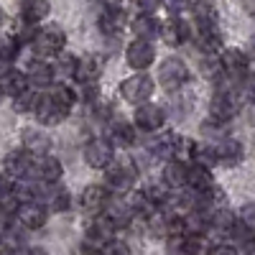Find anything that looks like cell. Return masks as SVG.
<instances>
[{
    "label": "cell",
    "instance_id": "1",
    "mask_svg": "<svg viewBox=\"0 0 255 255\" xmlns=\"http://www.w3.org/2000/svg\"><path fill=\"white\" fill-rule=\"evenodd\" d=\"M77 102V95L74 90L69 87L67 82H59V84H51L44 92H38V100H36V108L31 115H36V120L41 125H59L64 118H67Z\"/></svg>",
    "mask_w": 255,
    "mask_h": 255
},
{
    "label": "cell",
    "instance_id": "2",
    "mask_svg": "<svg viewBox=\"0 0 255 255\" xmlns=\"http://www.w3.org/2000/svg\"><path fill=\"white\" fill-rule=\"evenodd\" d=\"M138 179V168L133 158H113L108 166H105V181H108V189L120 191V194H128L133 189Z\"/></svg>",
    "mask_w": 255,
    "mask_h": 255
},
{
    "label": "cell",
    "instance_id": "3",
    "mask_svg": "<svg viewBox=\"0 0 255 255\" xmlns=\"http://www.w3.org/2000/svg\"><path fill=\"white\" fill-rule=\"evenodd\" d=\"M31 46L38 56H56L59 51H64L67 46V36L59 26H44V28H36L31 36Z\"/></svg>",
    "mask_w": 255,
    "mask_h": 255
},
{
    "label": "cell",
    "instance_id": "4",
    "mask_svg": "<svg viewBox=\"0 0 255 255\" xmlns=\"http://www.w3.org/2000/svg\"><path fill=\"white\" fill-rule=\"evenodd\" d=\"M158 82H161V87H163L166 92L181 90L184 84L189 82V69H186V64H184L181 59H176V56L166 59V61L161 64V69H158Z\"/></svg>",
    "mask_w": 255,
    "mask_h": 255
},
{
    "label": "cell",
    "instance_id": "5",
    "mask_svg": "<svg viewBox=\"0 0 255 255\" xmlns=\"http://www.w3.org/2000/svg\"><path fill=\"white\" fill-rule=\"evenodd\" d=\"M120 95L125 102L130 105H140V102H148L153 95V79L148 74H133L128 77L123 84H120Z\"/></svg>",
    "mask_w": 255,
    "mask_h": 255
},
{
    "label": "cell",
    "instance_id": "6",
    "mask_svg": "<svg viewBox=\"0 0 255 255\" xmlns=\"http://www.w3.org/2000/svg\"><path fill=\"white\" fill-rule=\"evenodd\" d=\"M238 97H235V92H232L230 87H220L217 92H215V97H212V102H209V115H212V120H217V123H230L232 118L238 115Z\"/></svg>",
    "mask_w": 255,
    "mask_h": 255
},
{
    "label": "cell",
    "instance_id": "7",
    "mask_svg": "<svg viewBox=\"0 0 255 255\" xmlns=\"http://www.w3.org/2000/svg\"><path fill=\"white\" fill-rule=\"evenodd\" d=\"M115 158V145L110 138H92L84 145V163L90 168H105Z\"/></svg>",
    "mask_w": 255,
    "mask_h": 255
},
{
    "label": "cell",
    "instance_id": "8",
    "mask_svg": "<svg viewBox=\"0 0 255 255\" xmlns=\"http://www.w3.org/2000/svg\"><path fill=\"white\" fill-rule=\"evenodd\" d=\"M133 120H135V128H140L143 133H156V130H161V128H163L166 115H163V110L158 108V105H153L151 100H148V102L135 105Z\"/></svg>",
    "mask_w": 255,
    "mask_h": 255
},
{
    "label": "cell",
    "instance_id": "9",
    "mask_svg": "<svg viewBox=\"0 0 255 255\" xmlns=\"http://www.w3.org/2000/svg\"><path fill=\"white\" fill-rule=\"evenodd\" d=\"M15 217H18L20 227H26V230H41V227L46 225V220H49V209L41 204L38 199H28V202H20Z\"/></svg>",
    "mask_w": 255,
    "mask_h": 255
},
{
    "label": "cell",
    "instance_id": "10",
    "mask_svg": "<svg viewBox=\"0 0 255 255\" xmlns=\"http://www.w3.org/2000/svg\"><path fill=\"white\" fill-rule=\"evenodd\" d=\"M156 59V49L148 38H135L133 44H128V51H125V61L130 64L135 72H143L153 64Z\"/></svg>",
    "mask_w": 255,
    "mask_h": 255
},
{
    "label": "cell",
    "instance_id": "11",
    "mask_svg": "<svg viewBox=\"0 0 255 255\" xmlns=\"http://www.w3.org/2000/svg\"><path fill=\"white\" fill-rule=\"evenodd\" d=\"M33 161H36V156L28 153L26 148L23 151H15L5 158V174L13 181H28V179H33Z\"/></svg>",
    "mask_w": 255,
    "mask_h": 255
},
{
    "label": "cell",
    "instance_id": "12",
    "mask_svg": "<svg viewBox=\"0 0 255 255\" xmlns=\"http://www.w3.org/2000/svg\"><path fill=\"white\" fill-rule=\"evenodd\" d=\"M64 174L61 168V161L51 153H44V156H36L33 161V179H38L41 184H59Z\"/></svg>",
    "mask_w": 255,
    "mask_h": 255
},
{
    "label": "cell",
    "instance_id": "13",
    "mask_svg": "<svg viewBox=\"0 0 255 255\" xmlns=\"http://www.w3.org/2000/svg\"><path fill=\"white\" fill-rule=\"evenodd\" d=\"M26 77H28V84H31V87L46 90V87H51L54 79H56V74H54V64H49L46 59H36V61L28 64Z\"/></svg>",
    "mask_w": 255,
    "mask_h": 255
},
{
    "label": "cell",
    "instance_id": "14",
    "mask_svg": "<svg viewBox=\"0 0 255 255\" xmlns=\"http://www.w3.org/2000/svg\"><path fill=\"white\" fill-rule=\"evenodd\" d=\"M108 202H110V189L108 186L95 184V186H87L82 191V209L87 212V215H100V212L108 207Z\"/></svg>",
    "mask_w": 255,
    "mask_h": 255
},
{
    "label": "cell",
    "instance_id": "15",
    "mask_svg": "<svg viewBox=\"0 0 255 255\" xmlns=\"http://www.w3.org/2000/svg\"><path fill=\"white\" fill-rule=\"evenodd\" d=\"M220 69L227 77H243L248 72V54L240 49H225L220 54Z\"/></svg>",
    "mask_w": 255,
    "mask_h": 255
},
{
    "label": "cell",
    "instance_id": "16",
    "mask_svg": "<svg viewBox=\"0 0 255 255\" xmlns=\"http://www.w3.org/2000/svg\"><path fill=\"white\" fill-rule=\"evenodd\" d=\"M186 186L191 191H197V194H202V191L215 186V179H212V174H209V166L197 163V161L191 166H186Z\"/></svg>",
    "mask_w": 255,
    "mask_h": 255
},
{
    "label": "cell",
    "instance_id": "17",
    "mask_svg": "<svg viewBox=\"0 0 255 255\" xmlns=\"http://www.w3.org/2000/svg\"><path fill=\"white\" fill-rule=\"evenodd\" d=\"M161 36H163V41L168 46H181V44L189 41L191 31H189V26L184 23L179 15H174V18H168L166 23L161 26Z\"/></svg>",
    "mask_w": 255,
    "mask_h": 255
},
{
    "label": "cell",
    "instance_id": "18",
    "mask_svg": "<svg viewBox=\"0 0 255 255\" xmlns=\"http://www.w3.org/2000/svg\"><path fill=\"white\" fill-rule=\"evenodd\" d=\"M215 151H217V163L225 166H235L243 161V143L235 138H220V143H215Z\"/></svg>",
    "mask_w": 255,
    "mask_h": 255
},
{
    "label": "cell",
    "instance_id": "19",
    "mask_svg": "<svg viewBox=\"0 0 255 255\" xmlns=\"http://www.w3.org/2000/svg\"><path fill=\"white\" fill-rule=\"evenodd\" d=\"M105 215L110 217V222L118 227V230H123V227H128L133 222V217H135V212H133V207L128 204V199H118V202H108V207L102 209Z\"/></svg>",
    "mask_w": 255,
    "mask_h": 255
},
{
    "label": "cell",
    "instance_id": "20",
    "mask_svg": "<svg viewBox=\"0 0 255 255\" xmlns=\"http://www.w3.org/2000/svg\"><path fill=\"white\" fill-rule=\"evenodd\" d=\"M28 87V77L26 72H20V69H5L3 74H0V92L8 95V97H15L20 95Z\"/></svg>",
    "mask_w": 255,
    "mask_h": 255
},
{
    "label": "cell",
    "instance_id": "21",
    "mask_svg": "<svg viewBox=\"0 0 255 255\" xmlns=\"http://www.w3.org/2000/svg\"><path fill=\"white\" fill-rule=\"evenodd\" d=\"M135 38H148V41H153L161 36V23H158V18L153 13H140L133 23H130Z\"/></svg>",
    "mask_w": 255,
    "mask_h": 255
},
{
    "label": "cell",
    "instance_id": "22",
    "mask_svg": "<svg viewBox=\"0 0 255 255\" xmlns=\"http://www.w3.org/2000/svg\"><path fill=\"white\" fill-rule=\"evenodd\" d=\"M49 10H51L49 0H23V5H20V20L28 26H36L49 15Z\"/></svg>",
    "mask_w": 255,
    "mask_h": 255
},
{
    "label": "cell",
    "instance_id": "23",
    "mask_svg": "<svg viewBox=\"0 0 255 255\" xmlns=\"http://www.w3.org/2000/svg\"><path fill=\"white\" fill-rule=\"evenodd\" d=\"M44 199H41V204H44L49 212H64L69 209V191L61 189L56 184H44Z\"/></svg>",
    "mask_w": 255,
    "mask_h": 255
},
{
    "label": "cell",
    "instance_id": "24",
    "mask_svg": "<svg viewBox=\"0 0 255 255\" xmlns=\"http://www.w3.org/2000/svg\"><path fill=\"white\" fill-rule=\"evenodd\" d=\"M163 186L166 189H184L186 186V163L179 158H168L163 168Z\"/></svg>",
    "mask_w": 255,
    "mask_h": 255
},
{
    "label": "cell",
    "instance_id": "25",
    "mask_svg": "<svg viewBox=\"0 0 255 255\" xmlns=\"http://www.w3.org/2000/svg\"><path fill=\"white\" fill-rule=\"evenodd\" d=\"M194 38H197V46H199L202 54H207V56H217V51H220V46H222V44H220L217 26H212V28H197Z\"/></svg>",
    "mask_w": 255,
    "mask_h": 255
},
{
    "label": "cell",
    "instance_id": "26",
    "mask_svg": "<svg viewBox=\"0 0 255 255\" xmlns=\"http://www.w3.org/2000/svg\"><path fill=\"white\" fill-rule=\"evenodd\" d=\"M110 140H113V145H125V148L133 145L135 143V125L125 123V120L115 123L110 128Z\"/></svg>",
    "mask_w": 255,
    "mask_h": 255
},
{
    "label": "cell",
    "instance_id": "27",
    "mask_svg": "<svg viewBox=\"0 0 255 255\" xmlns=\"http://www.w3.org/2000/svg\"><path fill=\"white\" fill-rule=\"evenodd\" d=\"M194 20H197V28L217 26V13H215V8H212L209 0H197L194 3Z\"/></svg>",
    "mask_w": 255,
    "mask_h": 255
},
{
    "label": "cell",
    "instance_id": "28",
    "mask_svg": "<svg viewBox=\"0 0 255 255\" xmlns=\"http://www.w3.org/2000/svg\"><path fill=\"white\" fill-rule=\"evenodd\" d=\"M235 222H238V217H235V212H230V209H212L209 212V227L212 230H220V232H227L230 235V230Z\"/></svg>",
    "mask_w": 255,
    "mask_h": 255
},
{
    "label": "cell",
    "instance_id": "29",
    "mask_svg": "<svg viewBox=\"0 0 255 255\" xmlns=\"http://www.w3.org/2000/svg\"><path fill=\"white\" fill-rule=\"evenodd\" d=\"M59 56V61L54 64V74H59L61 79H74L77 77V64H79V59L74 56V54H56Z\"/></svg>",
    "mask_w": 255,
    "mask_h": 255
},
{
    "label": "cell",
    "instance_id": "30",
    "mask_svg": "<svg viewBox=\"0 0 255 255\" xmlns=\"http://www.w3.org/2000/svg\"><path fill=\"white\" fill-rule=\"evenodd\" d=\"M23 148L33 156H44V153H49L51 140L46 135H41V133H26L23 135Z\"/></svg>",
    "mask_w": 255,
    "mask_h": 255
},
{
    "label": "cell",
    "instance_id": "31",
    "mask_svg": "<svg viewBox=\"0 0 255 255\" xmlns=\"http://www.w3.org/2000/svg\"><path fill=\"white\" fill-rule=\"evenodd\" d=\"M97 74H100V61H97L95 56L79 59V64H77V77H74V79H79V82H95Z\"/></svg>",
    "mask_w": 255,
    "mask_h": 255
},
{
    "label": "cell",
    "instance_id": "32",
    "mask_svg": "<svg viewBox=\"0 0 255 255\" xmlns=\"http://www.w3.org/2000/svg\"><path fill=\"white\" fill-rule=\"evenodd\" d=\"M20 38L15 33H3L0 36V61H13L18 56Z\"/></svg>",
    "mask_w": 255,
    "mask_h": 255
},
{
    "label": "cell",
    "instance_id": "33",
    "mask_svg": "<svg viewBox=\"0 0 255 255\" xmlns=\"http://www.w3.org/2000/svg\"><path fill=\"white\" fill-rule=\"evenodd\" d=\"M123 23H125L123 10H105L102 18H100V26H102L105 33H120Z\"/></svg>",
    "mask_w": 255,
    "mask_h": 255
},
{
    "label": "cell",
    "instance_id": "34",
    "mask_svg": "<svg viewBox=\"0 0 255 255\" xmlns=\"http://www.w3.org/2000/svg\"><path fill=\"white\" fill-rule=\"evenodd\" d=\"M36 100H38V92H33V90H28V87H26L20 95H15V97H13V105H15V110H18V113H33Z\"/></svg>",
    "mask_w": 255,
    "mask_h": 255
},
{
    "label": "cell",
    "instance_id": "35",
    "mask_svg": "<svg viewBox=\"0 0 255 255\" xmlns=\"http://www.w3.org/2000/svg\"><path fill=\"white\" fill-rule=\"evenodd\" d=\"M245 227H250L253 232H255V202H248V204H243V209H240V217H238Z\"/></svg>",
    "mask_w": 255,
    "mask_h": 255
},
{
    "label": "cell",
    "instance_id": "36",
    "mask_svg": "<svg viewBox=\"0 0 255 255\" xmlns=\"http://www.w3.org/2000/svg\"><path fill=\"white\" fill-rule=\"evenodd\" d=\"M133 5L138 13H156V8H161V0H133Z\"/></svg>",
    "mask_w": 255,
    "mask_h": 255
},
{
    "label": "cell",
    "instance_id": "37",
    "mask_svg": "<svg viewBox=\"0 0 255 255\" xmlns=\"http://www.w3.org/2000/svg\"><path fill=\"white\" fill-rule=\"evenodd\" d=\"M161 5H166L171 13H181L189 8V0H161Z\"/></svg>",
    "mask_w": 255,
    "mask_h": 255
},
{
    "label": "cell",
    "instance_id": "38",
    "mask_svg": "<svg viewBox=\"0 0 255 255\" xmlns=\"http://www.w3.org/2000/svg\"><path fill=\"white\" fill-rule=\"evenodd\" d=\"M243 84H245V92L255 97V72H245L243 74Z\"/></svg>",
    "mask_w": 255,
    "mask_h": 255
},
{
    "label": "cell",
    "instance_id": "39",
    "mask_svg": "<svg viewBox=\"0 0 255 255\" xmlns=\"http://www.w3.org/2000/svg\"><path fill=\"white\" fill-rule=\"evenodd\" d=\"M207 253L222 255V253H238V248H235V245H215V248H207Z\"/></svg>",
    "mask_w": 255,
    "mask_h": 255
},
{
    "label": "cell",
    "instance_id": "40",
    "mask_svg": "<svg viewBox=\"0 0 255 255\" xmlns=\"http://www.w3.org/2000/svg\"><path fill=\"white\" fill-rule=\"evenodd\" d=\"M248 54L255 59V33H253V36H250V41H248Z\"/></svg>",
    "mask_w": 255,
    "mask_h": 255
},
{
    "label": "cell",
    "instance_id": "41",
    "mask_svg": "<svg viewBox=\"0 0 255 255\" xmlns=\"http://www.w3.org/2000/svg\"><path fill=\"white\" fill-rule=\"evenodd\" d=\"M245 250H248V253H255V235H253V238L245 243Z\"/></svg>",
    "mask_w": 255,
    "mask_h": 255
},
{
    "label": "cell",
    "instance_id": "42",
    "mask_svg": "<svg viewBox=\"0 0 255 255\" xmlns=\"http://www.w3.org/2000/svg\"><path fill=\"white\" fill-rule=\"evenodd\" d=\"M0 26H3V8H0Z\"/></svg>",
    "mask_w": 255,
    "mask_h": 255
},
{
    "label": "cell",
    "instance_id": "43",
    "mask_svg": "<svg viewBox=\"0 0 255 255\" xmlns=\"http://www.w3.org/2000/svg\"><path fill=\"white\" fill-rule=\"evenodd\" d=\"M0 100H3V92H0Z\"/></svg>",
    "mask_w": 255,
    "mask_h": 255
}]
</instances>
